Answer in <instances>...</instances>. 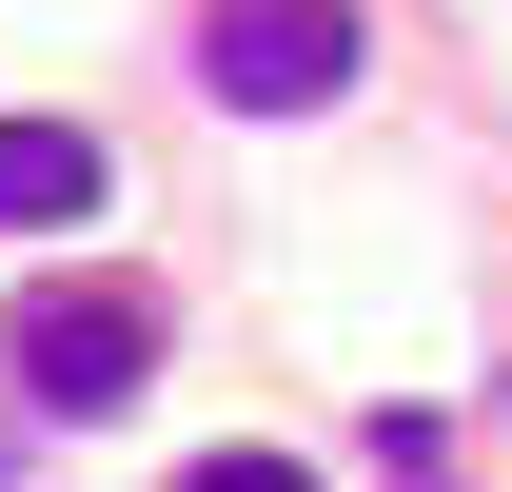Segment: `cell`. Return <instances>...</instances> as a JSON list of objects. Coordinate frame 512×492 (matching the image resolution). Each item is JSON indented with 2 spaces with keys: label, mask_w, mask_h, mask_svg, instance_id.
<instances>
[{
  "label": "cell",
  "mask_w": 512,
  "mask_h": 492,
  "mask_svg": "<svg viewBox=\"0 0 512 492\" xmlns=\"http://www.w3.org/2000/svg\"><path fill=\"white\" fill-rule=\"evenodd\" d=\"M60 217H99V138L79 119H0V237H60Z\"/></svg>",
  "instance_id": "obj_3"
},
{
  "label": "cell",
  "mask_w": 512,
  "mask_h": 492,
  "mask_svg": "<svg viewBox=\"0 0 512 492\" xmlns=\"http://www.w3.org/2000/svg\"><path fill=\"white\" fill-rule=\"evenodd\" d=\"M178 492H316V473H296V453H197Z\"/></svg>",
  "instance_id": "obj_4"
},
{
  "label": "cell",
  "mask_w": 512,
  "mask_h": 492,
  "mask_svg": "<svg viewBox=\"0 0 512 492\" xmlns=\"http://www.w3.org/2000/svg\"><path fill=\"white\" fill-rule=\"evenodd\" d=\"M138 374H158V296H119V276H40L20 296V394L40 414H119Z\"/></svg>",
  "instance_id": "obj_1"
},
{
  "label": "cell",
  "mask_w": 512,
  "mask_h": 492,
  "mask_svg": "<svg viewBox=\"0 0 512 492\" xmlns=\"http://www.w3.org/2000/svg\"><path fill=\"white\" fill-rule=\"evenodd\" d=\"M197 79H217L237 119H316L335 79H355V0H217Z\"/></svg>",
  "instance_id": "obj_2"
}]
</instances>
